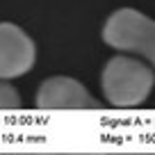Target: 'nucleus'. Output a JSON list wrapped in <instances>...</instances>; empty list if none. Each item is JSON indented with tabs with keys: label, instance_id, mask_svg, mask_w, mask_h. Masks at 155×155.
I'll return each instance as SVG.
<instances>
[{
	"label": "nucleus",
	"instance_id": "obj_1",
	"mask_svg": "<svg viewBox=\"0 0 155 155\" xmlns=\"http://www.w3.org/2000/svg\"><path fill=\"white\" fill-rule=\"evenodd\" d=\"M103 91L114 107H135L148 98L155 84L153 68L132 57H112L103 68Z\"/></svg>",
	"mask_w": 155,
	"mask_h": 155
},
{
	"label": "nucleus",
	"instance_id": "obj_2",
	"mask_svg": "<svg viewBox=\"0 0 155 155\" xmlns=\"http://www.w3.org/2000/svg\"><path fill=\"white\" fill-rule=\"evenodd\" d=\"M103 39L112 48L137 53L155 66V21L148 16L130 7L114 12L103 28Z\"/></svg>",
	"mask_w": 155,
	"mask_h": 155
},
{
	"label": "nucleus",
	"instance_id": "obj_3",
	"mask_svg": "<svg viewBox=\"0 0 155 155\" xmlns=\"http://www.w3.org/2000/svg\"><path fill=\"white\" fill-rule=\"evenodd\" d=\"M34 41L12 23H0V80L21 78L34 66Z\"/></svg>",
	"mask_w": 155,
	"mask_h": 155
},
{
	"label": "nucleus",
	"instance_id": "obj_4",
	"mask_svg": "<svg viewBox=\"0 0 155 155\" xmlns=\"http://www.w3.org/2000/svg\"><path fill=\"white\" fill-rule=\"evenodd\" d=\"M37 105L41 110H98V101L73 78H48L37 91Z\"/></svg>",
	"mask_w": 155,
	"mask_h": 155
},
{
	"label": "nucleus",
	"instance_id": "obj_5",
	"mask_svg": "<svg viewBox=\"0 0 155 155\" xmlns=\"http://www.w3.org/2000/svg\"><path fill=\"white\" fill-rule=\"evenodd\" d=\"M18 105H21L18 91H16L12 84L0 80V110H16Z\"/></svg>",
	"mask_w": 155,
	"mask_h": 155
}]
</instances>
